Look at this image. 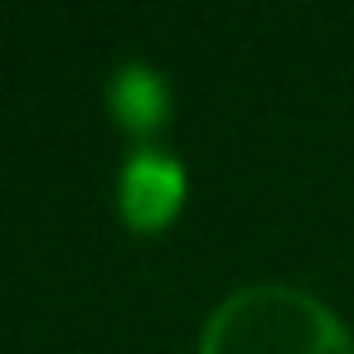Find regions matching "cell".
<instances>
[{
	"mask_svg": "<svg viewBox=\"0 0 354 354\" xmlns=\"http://www.w3.org/2000/svg\"><path fill=\"white\" fill-rule=\"evenodd\" d=\"M199 354H354V339L310 291L243 286L209 315Z\"/></svg>",
	"mask_w": 354,
	"mask_h": 354,
	"instance_id": "6da1fadb",
	"label": "cell"
},
{
	"mask_svg": "<svg viewBox=\"0 0 354 354\" xmlns=\"http://www.w3.org/2000/svg\"><path fill=\"white\" fill-rule=\"evenodd\" d=\"M185 165L170 156V151H156V146H136L122 165V189H117V204H122V218L127 228L136 233H160L165 223H175L180 204H185Z\"/></svg>",
	"mask_w": 354,
	"mask_h": 354,
	"instance_id": "7a4b0ae2",
	"label": "cell"
},
{
	"mask_svg": "<svg viewBox=\"0 0 354 354\" xmlns=\"http://www.w3.org/2000/svg\"><path fill=\"white\" fill-rule=\"evenodd\" d=\"M107 107H112V117L122 122V131L151 136V131H160L165 117H170V88H165V78H160L156 68L127 64V68H117L112 83H107Z\"/></svg>",
	"mask_w": 354,
	"mask_h": 354,
	"instance_id": "3957f363",
	"label": "cell"
}]
</instances>
